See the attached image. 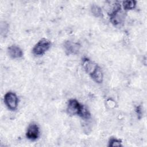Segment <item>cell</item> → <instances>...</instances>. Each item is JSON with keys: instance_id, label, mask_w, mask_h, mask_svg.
I'll return each instance as SVG.
<instances>
[{"instance_id": "cell-2", "label": "cell", "mask_w": 147, "mask_h": 147, "mask_svg": "<svg viewBox=\"0 0 147 147\" xmlns=\"http://www.w3.org/2000/svg\"><path fill=\"white\" fill-rule=\"evenodd\" d=\"M67 112L70 115H78L84 119H88L90 118V113L88 109L81 105L77 100L71 99L68 100Z\"/></svg>"}, {"instance_id": "cell-1", "label": "cell", "mask_w": 147, "mask_h": 147, "mask_svg": "<svg viewBox=\"0 0 147 147\" xmlns=\"http://www.w3.org/2000/svg\"><path fill=\"white\" fill-rule=\"evenodd\" d=\"M82 65L85 71L96 83H102L103 74L100 67L96 63L85 57L83 59Z\"/></svg>"}, {"instance_id": "cell-7", "label": "cell", "mask_w": 147, "mask_h": 147, "mask_svg": "<svg viewBox=\"0 0 147 147\" xmlns=\"http://www.w3.org/2000/svg\"><path fill=\"white\" fill-rule=\"evenodd\" d=\"M8 53L12 59H19L22 57L23 52L22 49L16 45H12L7 49Z\"/></svg>"}, {"instance_id": "cell-8", "label": "cell", "mask_w": 147, "mask_h": 147, "mask_svg": "<svg viewBox=\"0 0 147 147\" xmlns=\"http://www.w3.org/2000/svg\"><path fill=\"white\" fill-rule=\"evenodd\" d=\"M136 6V1H125L123 2V7L125 10H132L135 8Z\"/></svg>"}, {"instance_id": "cell-11", "label": "cell", "mask_w": 147, "mask_h": 147, "mask_svg": "<svg viewBox=\"0 0 147 147\" xmlns=\"http://www.w3.org/2000/svg\"><path fill=\"white\" fill-rule=\"evenodd\" d=\"M136 111L137 113V116L138 117V118H140L142 116V109L141 107L140 106H138V107H137L136 109Z\"/></svg>"}, {"instance_id": "cell-9", "label": "cell", "mask_w": 147, "mask_h": 147, "mask_svg": "<svg viewBox=\"0 0 147 147\" xmlns=\"http://www.w3.org/2000/svg\"><path fill=\"white\" fill-rule=\"evenodd\" d=\"M91 12L94 16H95V17H101L103 15L102 11L100 7L97 5H93L91 6Z\"/></svg>"}, {"instance_id": "cell-3", "label": "cell", "mask_w": 147, "mask_h": 147, "mask_svg": "<svg viewBox=\"0 0 147 147\" xmlns=\"http://www.w3.org/2000/svg\"><path fill=\"white\" fill-rule=\"evenodd\" d=\"M51 45V41L49 40L42 38L35 44L33 48L32 52L36 56L42 55L49 49Z\"/></svg>"}, {"instance_id": "cell-6", "label": "cell", "mask_w": 147, "mask_h": 147, "mask_svg": "<svg viewBox=\"0 0 147 147\" xmlns=\"http://www.w3.org/2000/svg\"><path fill=\"white\" fill-rule=\"evenodd\" d=\"M64 48L67 55L75 54L79 52L80 45L78 43L68 41L64 44Z\"/></svg>"}, {"instance_id": "cell-4", "label": "cell", "mask_w": 147, "mask_h": 147, "mask_svg": "<svg viewBox=\"0 0 147 147\" xmlns=\"http://www.w3.org/2000/svg\"><path fill=\"white\" fill-rule=\"evenodd\" d=\"M4 102L9 109L15 110L18 103V97L15 93L8 92L4 96Z\"/></svg>"}, {"instance_id": "cell-5", "label": "cell", "mask_w": 147, "mask_h": 147, "mask_svg": "<svg viewBox=\"0 0 147 147\" xmlns=\"http://www.w3.org/2000/svg\"><path fill=\"white\" fill-rule=\"evenodd\" d=\"M40 136V129L38 125L36 123H31L28 127L26 137L31 141H35Z\"/></svg>"}, {"instance_id": "cell-10", "label": "cell", "mask_w": 147, "mask_h": 147, "mask_svg": "<svg viewBox=\"0 0 147 147\" xmlns=\"http://www.w3.org/2000/svg\"><path fill=\"white\" fill-rule=\"evenodd\" d=\"M109 146H122V141L121 140L116 138H111L109 141Z\"/></svg>"}]
</instances>
